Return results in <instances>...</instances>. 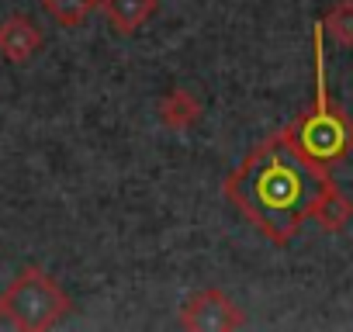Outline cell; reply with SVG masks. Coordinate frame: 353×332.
<instances>
[{"label":"cell","instance_id":"obj_1","mask_svg":"<svg viewBox=\"0 0 353 332\" xmlns=\"http://www.w3.org/2000/svg\"><path fill=\"white\" fill-rule=\"evenodd\" d=\"M325 180V166L308 163L281 128L225 177V198L263 239L288 246L308 222L312 201Z\"/></svg>","mask_w":353,"mask_h":332},{"label":"cell","instance_id":"obj_2","mask_svg":"<svg viewBox=\"0 0 353 332\" xmlns=\"http://www.w3.org/2000/svg\"><path fill=\"white\" fill-rule=\"evenodd\" d=\"M312 52H315V97H312V107L284 128V135L308 163L329 170L332 163L353 152V118L332 101L329 83H325V25L322 21H315Z\"/></svg>","mask_w":353,"mask_h":332},{"label":"cell","instance_id":"obj_3","mask_svg":"<svg viewBox=\"0 0 353 332\" xmlns=\"http://www.w3.org/2000/svg\"><path fill=\"white\" fill-rule=\"evenodd\" d=\"M70 308H73L70 294L42 267H25L8 284V291L0 294V318L11 329H21V332L56 329L70 315Z\"/></svg>","mask_w":353,"mask_h":332},{"label":"cell","instance_id":"obj_4","mask_svg":"<svg viewBox=\"0 0 353 332\" xmlns=\"http://www.w3.org/2000/svg\"><path fill=\"white\" fill-rule=\"evenodd\" d=\"M246 325L243 308L219 287H205L181 308V329L191 332H236Z\"/></svg>","mask_w":353,"mask_h":332},{"label":"cell","instance_id":"obj_5","mask_svg":"<svg viewBox=\"0 0 353 332\" xmlns=\"http://www.w3.org/2000/svg\"><path fill=\"white\" fill-rule=\"evenodd\" d=\"M42 49V28L25 18V14H11L8 21H0V56L14 66H25L35 59V52Z\"/></svg>","mask_w":353,"mask_h":332},{"label":"cell","instance_id":"obj_6","mask_svg":"<svg viewBox=\"0 0 353 332\" xmlns=\"http://www.w3.org/2000/svg\"><path fill=\"white\" fill-rule=\"evenodd\" d=\"M156 114H159L163 128H170V132H188V128H194V125L201 121L205 107H201L198 94H191L188 87H170V90L159 97Z\"/></svg>","mask_w":353,"mask_h":332},{"label":"cell","instance_id":"obj_7","mask_svg":"<svg viewBox=\"0 0 353 332\" xmlns=\"http://www.w3.org/2000/svg\"><path fill=\"white\" fill-rule=\"evenodd\" d=\"M308 218H312V222H319V229H322V232L336 236V232H343V229H346V222L353 218V201H350V198L336 187V180L329 177V180L322 184V191L315 194Z\"/></svg>","mask_w":353,"mask_h":332},{"label":"cell","instance_id":"obj_8","mask_svg":"<svg viewBox=\"0 0 353 332\" xmlns=\"http://www.w3.org/2000/svg\"><path fill=\"white\" fill-rule=\"evenodd\" d=\"M159 8V0H101V11L114 35H135Z\"/></svg>","mask_w":353,"mask_h":332},{"label":"cell","instance_id":"obj_9","mask_svg":"<svg viewBox=\"0 0 353 332\" xmlns=\"http://www.w3.org/2000/svg\"><path fill=\"white\" fill-rule=\"evenodd\" d=\"M42 11L59 25V28H80L101 11V0H42Z\"/></svg>","mask_w":353,"mask_h":332},{"label":"cell","instance_id":"obj_10","mask_svg":"<svg viewBox=\"0 0 353 332\" xmlns=\"http://www.w3.org/2000/svg\"><path fill=\"white\" fill-rule=\"evenodd\" d=\"M325 25V35L339 45H353V0H336V4L329 8V14L322 18Z\"/></svg>","mask_w":353,"mask_h":332}]
</instances>
